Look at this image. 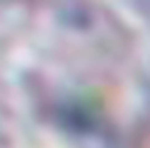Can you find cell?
I'll return each instance as SVG.
<instances>
[{"instance_id":"1","label":"cell","mask_w":150,"mask_h":148,"mask_svg":"<svg viewBox=\"0 0 150 148\" xmlns=\"http://www.w3.org/2000/svg\"><path fill=\"white\" fill-rule=\"evenodd\" d=\"M17 0H0V7H10V5H15Z\"/></svg>"}]
</instances>
